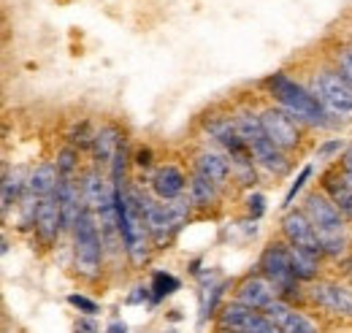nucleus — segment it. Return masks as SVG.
<instances>
[{"label": "nucleus", "instance_id": "1", "mask_svg": "<svg viewBox=\"0 0 352 333\" xmlns=\"http://www.w3.org/2000/svg\"><path fill=\"white\" fill-rule=\"evenodd\" d=\"M263 84L265 89H268V95L279 103V109L287 111L293 120L307 122L309 127H320V130H328V127L336 125V120L325 111V106L311 92V87H304L301 82L290 79L282 71L279 74H271Z\"/></svg>", "mask_w": 352, "mask_h": 333}, {"label": "nucleus", "instance_id": "2", "mask_svg": "<svg viewBox=\"0 0 352 333\" xmlns=\"http://www.w3.org/2000/svg\"><path fill=\"white\" fill-rule=\"evenodd\" d=\"M304 214L311 219V225L320 236L322 255L342 257L344 247H347V239H344V214L336 208V204L322 190H314L304 198Z\"/></svg>", "mask_w": 352, "mask_h": 333}, {"label": "nucleus", "instance_id": "3", "mask_svg": "<svg viewBox=\"0 0 352 333\" xmlns=\"http://www.w3.org/2000/svg\"><path fill=\"white\" fill-rule=\"evenodd\" d=\"M114 201H117V219H120V236H122L125 252L133 266H144L149 257V241H152L144 214L138 211L131 190H125V184H114Z\"/></svg>", "mask_w": 352, "mask_h": 333}, {"label": "nucleus", "instance_id": "4", "mask_svg": "<svg viewBox=\"0 0 352 333\" xmlns=\"http://www.w3.org/2000/svg\"><path fill=\"white\" fill-rule=\"evenodd\" d=\"M103 252H106V241L98 225V217L89 206H82L76 225H74V263L76 271L87 279H95L103 268Z\"/></svg>", "mask_w": 352, "mask_h": 333}, {"label": "nucleus", "instance_id": "5", "mask_svg": "<svg viewBox=\"0 0 352 333\" xmlns=\"http://www.w3.org/2000/svg\"><path fill=\"white\" fill-rule=\"evenodd\" d=\"M261 274L274 285L276 295H282V301L287 298H298V279L293 274V263H290V244L287 241H271L261 255L258 263Z\"/></svg>", "mask_w": 352, "mask_h": 333}, {"label": "nucleus", "instance_id": "6", "mask_svg": "<svg viewBox=\"0 0 352 333\" xmlns=\"http://www.w3.org/2000/svg\"><path fill=\"white\" fill-rule=\"evenodd\" d=\"M311 92L336 122H352V84L339 71H320L311 79Z\"/></svg>", "mask_w": 352, "mask_h": 333}, {"label": "nucleus", "instance_id": "7", "mask_svg": "<svg viewBox=\"0 0 352 333\" xmlns=\"http://www.w3.org/2000/svg\"><path fill=\"white\" fill-rule=\"evenodd\" d=\"M220 328L225 333H279V328L265 317L263 312L250 309L239 301L228 303L220 312Z\"/></svg>", "mask_w": 352, "mask_h": 333}, {"label": "nucleus", "instance_id": "8", "mask_svg": "<svg viewBox=\"0 0 352 333\" xmlns=\"http://www.w3.org/2000/svg\"><path fill=\"white\" fill-rule=\"evenodd\" d=\"M261 122H263V130L265 136L282 149V152H296L298 147H301V138H304V133H301V125H298V120H293L287 111H282V109H263L261 111Z\"/></svg>", "mask_w": 352, "mask_h": 333}, {"label": "nucleus", "instance_id": "9", "mask_svg": "<svg viewBox=\"0 0 352 333\" xmlns=\"http://www.w3.org/2000/svg\"><path fill=\"white\" fill-rule=\"evenodd\" d=\"M282 236H285V241H287L290 247H296V250L311 252V255H317V257L322 255L320 236H317L311 219H309L304 211H287V214L282 217Z\"/></svg>", "mask_w": 352, "mask_h": 333}, {"label": "nucleus", "instance_id": "10", "mask_svg": "<svg viewBox=\"0 0 352 333\" xmlns=\"http://www.w3.org/2000/svg\"><path fill=\"white\" fill-rule=\"evenodd\" d=\"M309 298L331 312V314H339V317H352V288L347 285H339V282H314L309 288Z\"/></svg>", "mask_w": 352, "mask_h": 333}, {"label": "nucleus", "instance_id": "11", "mask_svg": "<svg viewBox=\"0 0 352 333\" xmlns=\"http://www.w3.org/2000/svg\"><path fill=\"white\" fill-rule=\"evenodd\" d=\"M149 187H152V193H155V198H157V201L168 204V201L182 198V195H184V190H187L190 184H187V176H184V171H182V168L174 166V163H166V166L155 168L152 179H149Z\"/></svg>", "mask_w": 352, "mask_h": 333}, {"label": "nucleus", "instance_id": "12", "mask_svg": "<svg viewBox=\"0 0 352 333\" xmlns=\"http://www.w3.org/2000/svg\"><path fill=\"white\" fill-rule=\"evenodd\" d=\"M263 314L279 328V333H317V325L309 317H304L298 309H293L287 301H282V298L271 301V306L265 309Z\"/></svg>", "mask_w": 352, "mask_h": 333}, {"label": "nucleus", "instance_id": "13", "mask_svg": "<svg viewBox=\"0 0 352 333\" xmlns=\"http://www.w3.org/2000/svg\"><path fill=\"white\" fill-rule=\"evenodd\" d=\"M279 295L274 290V285L265 279V277H247L239 290H236V301L250 306V309H258V312H265L271 306V301H276Z\"/></svg>", "mask_w": 352, "mask_h": 333}, {"label": "nucleus", "instance_id": "14", "mask_svg": "<svg viewBox=\"0 0 352 333\" xmlns=\"http://www.w3.org/2000/svg\"><path fill=\"white\" fill-rule=\"evenodd\" d=\"M36 236L44 241V244H54L60 230H63V214H60V204H57V195H49L41 201L38 214H36Z\"/></svg>", "mask_w": 352, "mask_h": 333}, {"label": "nucleus", "instance_id": "15", "mask_svg": "<svg viewBox=\"0 0 352 333\" xmlns=\"http://www.w3.org/2000/svg\"><path fill=\"white\" fill-rule=\"evenodd\" d=\"M195 173L206 176L209 182H214V184H220L222 187V184L230 179L233 166H230L228 155L214 152V149H201V152L195 155Z\"/></svg>", "mask_w": 352, "mask_h": 333}, {"label": "nucleus", "instance_id": "16", "mask_svg": "<svg viewBox=\"0 0 352 333\" xmlns=\"http://www.w3.org/2000/svg\"><path fill=\"white\" fill-rule=\"evenodd\" d=\"M125 144V136L117 125H103L100 130H95V141H92V158L95 166H106L114 160V155L120 152V147Z\"/></svg>", "mask_w": 352, "mask_h": 333}, {"label": "nucleus", "instance_id": "17", "mask_svg": "<svg viewBox=\"0 0 352 333\" xmlns=\"http://www.w3.org/2000/svg\"><path fill=\"white\" fill-rule=\"evenodd\" d=\"M322 193L336 204V208L344 214V219H352V187L344 182L339 168H333L322 176Z\"/></svg>", "mask_w": 352, "mask_h": 333}, {"label": "nucleus", "instance_id": "18", "mask_svg": "<svg viewBox=\"0 0 352 333\" xmlns=\"http://www.w3.org/2000/svg\"><path fill=\"white\" fill-rule=\"evenodd\" d=\"M57 184H60V171L54 163H41L38 168L30 171V179H28V193H33L36 198H49L57 193Z\"/></svg>", "mask_w": 352, "mask_h": 333}, {"label": "nucleus", "instance_id": "19", "mask_svg": "<svg viewBox=\"0 0 352 333\" xmlns=\"http://www.w3.org/2000/svg\"><path fill=\"white\" fill-rule=\"evenodd\" d=\"M28 179H30V173L25 168L6 171V176H3V217H8L11 206H19L22 195L28 193Z\"/></svg>", "mask_w": 352, "mask_h": 333}, {"label": "nucleus", "instance_id": "20", "mask_svg": "<svg viewBox=\"0 0 352 333\" xmlns=\"http://www.w3.org/2000/svg\"><path fill=\"white\" fill-rule=\"evenodd\" d=\"M187 190H190V201H192V206H214L217 198H220V184L209 182V179L201 176V173H192Z\"/></svg>", "mask_w": 352, "mask_h": 333}, {"label": "nucleus", "instance_id": "21", "mask_svg": "<svg viewBox=\"0 0 352 333\" xmlns=\"http://www.w3.org/2000/svg\"><path fill=\"white\" fill-rule=\"evenodd\" d=\"M290 263H293V274H296L298 282H314V277H317V255L290 247Z\"/></svg>", "mask_w": 352, "mask_h": 333}, {"label": "nucleus", "instance_id": "22", "mask_svg": "<svg viewBox=\"0 0 352 333\" xmlns=\"http://www.w3.org/2000/svg\"><path fill=\"white\" fill-rule=\"evenodd\" d=\"M179 279H176L171 271H155L152 274V285H149V290H152V301L157 303V301H163L166 295H171V292L179 290Z\"/></svg>", "mask_w": 352, "mask_h": 333}, {"label": "nucleus", "instance_id": "23", "mask_svg": "<svg viewBox=\"0 0 352 333\" xmlns=\"http://www.w3.org/2000/svg\"><path fill=\"white\" fill-rule=\"evenodd\" d=\"M54 166H57V171H60V176L74 179V173H76V168H79V149L68 144L65 149H60V152H57Z\"/></svg>", "mask_w": 352, "mask_h": 333}, {"label": "nucleus", "instance_id": "24", "mask_svg": "<svg viewBox=\"0 0 352 333\" xmlns=\"http://www.w3.org/2000/svg\"><path fill=\"white\" fill-rule=\"evenodd\" d=\"M311 171H314L311 166H304V168H301V173L296 176V182H293V184L287 187V193H285V201H282V208H287V211H290V206H293V201H296V195H298V193L304 190V184L309 182Z\"/></svg>", "mask_w": 352, "mask_h": 333}, {"label": "nucleus", "instance_id": "25", "mask_svg": "<svg viewBox=\"0 0 352 333\" xmlns=\"http://www.w3.org/2000/svg\"><path fill=\"white\" fill-rule=\"evenodd\" d=\"M68 303H71L74 309H79L82 314H87V317H92V314L98 312V303H95L92 298H87V295H79V292L68 295Z\"/></svg>", "mask_w": 352, "mask_h": 333}, {"label": "nucleus", "instance_id": "26", "mask_svg": "<svg viewBox=\"0 0 352 333\" xmlns=\"http://www.w3.org/2000/svg\"><path fill=\"white\" fill-rule=\"evenodd\" d=\"M344 149V141L342 138H328V141H322L320 147H317V158L320 160H331L333 155H339Z\"/></svg>", "mask_w": 352, "mask_h": 333}, {"label": "nucleus", "instance_id": "27", "mask_svg": "<svg viewBox=\"0 0 352 333\" xmlns=\"http://www.w3.org/2000/svg\"><path fill=\"white\" fill-rule=\"evenodd\" d=\"M247 214L252 217V222L263 217V214H265V198H263V193H250V195H247Z\"/></svg>", "mask_w": 352, "mask_h": 333}, {"label": "nucleus", "instance_id": "28", "mask_svg": "<svg viewBox=\"0 0 352 333\" xmlns=\"http://www.w3.org/2000/svg\"><path fill=\"white\" fill-rule=\"evenodd\" d=\"M336 71L352 84V49H344V52H339V60H336Z\"/></svg>", "mask_w": 352, "mask_h": 333}, {"label": "nucleus", "instance_id": "29", "mask_svg": "<svg viewBox=\"0 0 352 333\" xmlns=\"http://www.w3.org/2000/svg\"><path fill=\"white\" fill-rule=\"evenodd\" d=\"M342 176H344V182L352 187V147H347V152H344V158H342Z\"/></svg>", "mask_w": 352, "mask_h": 333}, {"label": "nucleus", "instance_id": "30", "mask_svg": "<svg viewBox=\"0 0 352 333\" xmlns=\"http://www.w3.org/2000/svg\"><path fill=\"white\" fill-rule=\"evenodd\" d=\"M135 166H152V149H138L135 155Z\"/></svg>", "mask_w": 352, "mask_h": 333}, {"label": "nucleus", "instance_id": "31", "mask_svg": "<svg viewBox=\"0 0 352 333\" xmlns=\"http://www.w3.org/2000/svg\"><path fill=\"white\" fill-rule=\"evenodd\" d=\"M76 333H98V325H95L89 317H85V320L76 323Z\"/></svg>", "mask_w": 352, "mask_h": 333}, {"label": "nucleus", "instance_id": "32", "mask_svg": "<svg viewBox=\"0 0 352 333\" xmlns=\"http://www.w3.org/2000/svg\"><path fill=\"white\" fill-rule=\"evenodd\" d=\"M106 333H128V328H125V323H120V320H114L109 328H106Z\"/></svg>", "mask_w": 352, "mask_h": 333}, {"label": "nucleus", "instance_id": "33", "mask_svg": "<svg viewBox=\"0 0 352 333\" xmlns=\"http://www.w3.org/2000/svg\"><path fill=\"white\" fill-rule=\"evenodd\" d=\"M171 333H174V331H171Z\"/></svg>", "mask_w": 352, "mask_h": 333}]
</instances>
